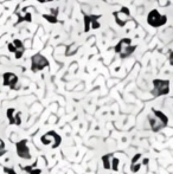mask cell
<instances>
[{
    "label": "cell",
    "mask_w": 173,
    "mask_h": 174,
    "mask_svg": "<svg viewBox=\"0 0 173 174\" xmlns=\"http://www.w3.org/2000/svg\"><path fill=\"white\" fill-rule=\"evenodd\" d=\"M112 155L110 154H106L102 156V161H103V167L104 169H110L112 168V162H110V160H112Z\"/></svg>",
    "instance_id": "5bb4252c"
},
{
    "label": "cell",
    "mask_w": 173,
    "mask_h": 174,
    "mask_svg": "<svg viewBox=\"0 0 173 174\" xmlns=\"http://www.w3.org/2000/svg\"><path fill=\"white\" fill-rule=\"evenodd\" d=\"M167 23V17L161 14L158 10H152L147 14V24L151 27H161Z\"/></svg>",
    "instance_id": "3957f363"
},
{
    "label": "cell",
    "mask_w": 173,
    "mask_h": 174,
    "mask_svg": "<svg viewBox=\"0 0 173 174\" xmlns=\"http://www.w3.org/2000/svg\"><path fill=\"white\" fill-rule=\"evenodd\" d=\"M112 160H113V162H112V169L116 172V171L119 169V159H117V158H113Z\"/></svg>",
    "instance_id": "2e32d148"
},
{
    "label": "cell",
    "mask_w": 173,
    "mask_h": 174,
    "mask_svg": "<svg viewBox=\"0 0 173 174\" xmlns=\"http://www.w3.org/2000/svg\"><path fill=\"white\" fill-rule=\"evenodd\" d=\"M4 148H5V143H4V141L1 139H0V152L4 151Z\"/></svg>",
    "instance_id": "7402d4cb"
},
{
    "label": "cell",
    "mask_w": 173,
    "mask_h": 174,
    "mask_svg": "<svg viewBox=\"0 0 173 174\" xmlns=\"http://www.w3.org/2000/svg\"><path fill=\"white\" fill-rule=\"evenodd\" d=\"M12 43L14 44V46L17 49V51L14 52L16 59H20L24 56V53H25V46H24V44H23V42L20 39H13Z\"/></svg>",
    "instance_id": "4fadbf2b"
},
{
    "label": "cell",
    "mask_w": 173,
    "mask_h": 174,
    "mask_svg": "<svg viewBox=\"0 0 173 174\" xmlns=\"http://www.w3.org/2000/svg\"><path fill=\"white\" fill-rule=\"evenodd\" d=\"M7 117L10 120V124H14V116H16V109L10 108L7 109Z\"/></svg>",
    "instance_id": "9a60e30c"
},
{
    "label": "cell",
    "mask_w": 173,
    "mask_h": 174,
    "mask_svg": "<svg viewBox=\"0 0 173 174\" xmlns=\"http://www.w3.org/2000/svg\"><path fill=\"white\" fill-rule=\"evenodd\" d=\"M4 171H5L7 174H16V172H14L13 169H11V168H10V169H8V168H4Z\"/></svg>",
    "instance_id": "44dd1931"
},
{
    "label": "cell",
    "mask_w": 173,
    "mask_h": 174,
    "mask_svg": "<svg viewBox=\"0 0 173 174\" xmlns=\"http://www.w3.org/2000/svg\"><path fill=\"white\" fill-rule=\"evenodd\" d=\"M101 18L100 14H84V32H89L91 30H97L100 29L101 24L98 19Z\"/></svg>",
    "instance_id": "52a82bcc"
},
{
    "label": "cell",
    "mask_w": 173,
    "mask_h": 174,
    "mask_svg": "<svg viewBox=\"0 0 173 174\" xmlns=\"http://www.w3.org/2000/svg\"><path fill=\"white\" fill-rule=\"evenodd\" d=\"M17 16H18V23H21V21L31 23L32 21V13L29 11V7H24L21 11L18 12Z\"/></svg>",
    "instance_id": "8fae6325"
},
{
    "label": "cell",
    "mask_w": 173,
    "mask_h": 174,
    "mask_svg": "<svg viewBox=\"0 0 173 174\" xmlns=\"http://www.w3.org/2000/svg\"><path fill=\"white\" fill-rule=\"evenodd\" d=\"M140 167H141V165L140 164H132L130 165V171L133 172V173H137V172H139V169H140Z\"/></svg>",
    "instance_id": "ac0fdd59"
},
{
    "label": "cell",
    "mask_w": 173,
    "mask_h": 174,
    "mask_svg": "<svg viewBox=\"0 0 173 174\" xmlns=\"http://www.w3.org/2000/svg\"><path fill=\"white\" fill-rule=\"evenodd\" d=\"M42 143L47 146V145H51L52 148H57L60 142H62V139H60V136L58 134H56L55 132H49L46 133L45 135L42 136Z\"/></svg>",
    "instance_id": "9c48e42d"
},
{
    "label": "cell",
    "mask_w": 173,
    "mask_h": 174,
    "mask_svg": "<svg viewBox=\"0 0 173 174\" xmlns=\"http://www.w3.org/2000/svg\"><path fill=\"white\" fill-rule=\"evenodd\" d=\"M39 4H46V3H51V1H54V0H37Z\"/></svg>",
    "instance_id": "603a6c76"
},
{
    "label": "cell",
    "mask_w": 173,
    "mask_h": 174,
    "mask_svg": "<svg viewBox=\"0 0 173 174\" xmlns=\"http://www.w3.org/2000/svg\"><path fill=\"white\" fill-rule=\"evenodd\" d=\"M140 158H141V154H137V155H134V158H133V160H132V164H135V162H138Z\"/></svg>",
    "instance_id": "ffe728a7"
},
{
    "label": "cell",
    "mask_w": 173,
    "mask_h": 174,
    "mask_svg": "<svg viewBox=\"0 0 173 174\" xmlns=\"http://www.w3.org/2000/svg\"><path fill=\"white\" fill-rule=\"evenodd\" d=\"M7 50H8V52H11V53H14L17 51V49H16L13 43H7Z\"/></svg>",
    "instance_id": "e0dca14e"
},
{
    "label": "cell",
    "mask_w": 173,
    "mask_h": 174,
    "mask_svg": "<svg viewBox=\"0 0 173 174\" xmlns=\"http://www.w3.org/2000/svg\"><path fill=\"white\" fill-rule=\"evenodd\" d=\"M135 49H137V46L132 44L130 38H121L115 45L114 50L121 59H126L135 51Z\"/></svg>",
    "instance_id": "6da1fadb"
},
{
    "label": "cell",
    "mask_w": 173,
    "mask_h": 174,
    "mask_svg": "<svg viewBox=\"0 0 173 174\" xmlns=\"http://www.w3.org/2000/svg\"><path fill=\"white\" fill-rule=\"evenodd\" d=\"M113 16H114L115 23L119 25L120 27H123L129 21V19H130V11H129L128 7L123 6L119 11L113 12Z\"/></svg>",
    "instance_id": "8992f818"
},
{
    "label": "cell",
    "mask_w": 173,
    "mask_h": 174,
    "mask_svg": "<svg viewBox=\"0 0 173 174\" xmlns=\"http://www.w3.org/2000/svg\"><path fill=\"white\" fill-rule=\"evenodd\" d=\"M21 123V120H20V113H16V116H14V124L17 126H20Z\"/></svg>",
    "instance_id": "d6986e66"
},
{
    "label": "cell",
    "mask_w": 173,
    "mask_h": 174,
    "mask_svg": "<svg viewBox=\"0 0 173 174\" xmlns=\"http://www.w3.org/2000/svg\"><path fill=\"white\" fill-rule=\"evenodd\" d=\"M49 60L42 53H36L31 57V71L32 72H38L44 70L49 66Z\"/></svg>",
    "instance_id": "5b68a950"
},
{
    "label": "cell",
    "mask_w": 173,
    "mask_h": 174,
    "mask_svg": "<svg viewBox=\"0 0 173 174\" xmlns=\"http://www.w3.org/2000/svg\"><path fill=\"white\" fill-rule=\"evenodd\" d=\"M17 154L23 159H30L31 158L30 149L27 147V141L26 140H21L17 143Z\"/></svg>",
    "instance_id": "30bf717a"
},
{
    "label": "cell",
    "mask_w": 173,
    "mask_h": 174,
    "mask_svg": "<svg viewBox=\"0 0 173 174\" xmlns=\"http://www.w3.org/2000/svg\"><path fill=\"white\" fill-rule=\"evenodd\" d=\"M3 85L8 86V88L17 90L19 89V79L18 76L13 72H5L3 75Z\"/></svg>",
    "instance_id": "ba28073f"
},
{
    "label": "cell",
    "mask_w": 173,
    "mask_h": 174,
    "mask_svg": "<svg viewBox=\"0 0 173 174\" xmlns=\"http://www.w3.org/2000/svg\"><path fill=\"white\" fill-rule=\"evenodd\" d=\"M170 92V81L168 79H159L155 78L153 81V90L152 95L154 97H160L167 95Z\"/></svg>",
    "instance_id": "277c9868"
},
{
    "label": "cell",
    "mask_w": 173,
    "mask_h": 174,
    "mask_svg": "<svg viewBox=\"0 0 173 174\" xmlns=\"http://www.w3.org/2000/svg\"><path fill=\"white\" fill-rule=\"evenodd\" d=\"M148 120H150V124L153 132H159L160 129L166 127L168 123L167 116L164 113H161V111L155 110V109H152V114L148 115Z\"/></svg>",
    "instance_id": "7a4b0ae2"
},
{
    "label": "cell",
    "mask_w": 173,
    "mask_h": 174,
    "mask_svg": "<svg viewBox=\"0 0 173 174\" xmlns=\"http://www.w3.org/2000/svg\"><path fill=\"white\" fill-rule=\"evenodd\" d=\"M168 59H170V64L173 66V51L171 52V55H170V57H168Z\"/></svg>",
    "instance_id": "cb8c5ba5"
},
{
    "label": "cell",
    "mask_w": 173,
    "mask_h": 174,
    "mask_svg": "<svg viewBox=\"0 0 173 174\" xmlns=\"http://www.w3.org/2000/svg\"><path fill=\"white\" fill-rule=\"evenodd\" d=\"M43 18L50 24H57L58 23V8H51L50 13L43 14Z\"/></svg>",
    "instance_id": "7c38bea8"
}]
</instances>
